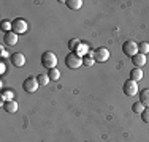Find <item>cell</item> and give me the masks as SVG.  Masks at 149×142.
I'll return each instance as SVG.
<instances>
[{
  "label": "cell",
  "mask_w": 149,
  "mask_h": 142,
  "mask_svg": "<svg viewBox=\"0 0 149 142\" xmlns=\"http://www.w3.org/2000/svg\"><path fill=\"white\" fill-rule=\"evenodd\" d=\"M122 51H124V54H125V55L133 57V55L138 54V44L135 41H125V43H124V46H122Z\"/></svg>",
  "instance_id": "5b68a950"
},
{
  "label": "cell",
  "mask_w": 149,
  "mask_h": 142,
  "mask_svg": "<svg viewBox=\"0 0 149 142\" xmlns=\"http://www.w3.org/2000/svg\"><path fill=\"white\" fill-rule=\"evenodd\" d=\"M38 81H37V77H33V76H29L26 81L22 82V88L27 92V93H35L37 92V88H38Z\"/></svg>",
  "instance_id": "277c9868"
},
{
  "label": "cell",
  "mask_w": 149,
  "mask_h": 142,
  "mask_svg": "<svg viewBox=\"0 0 149 142\" xmlns=\"http://www.w3.org/2000/svg\"><path fill=\"white\" fill-rule=\"evenodd\" d=\"M130 79L135 81V82H138V81L143 79V70L141 68H133L130 71Z\"/></svg>",
  "instance_id": "7c38bea8"
},
{
  "label": "cell",
  "mask_w": 149,
  "mask_h": 142,
  "mask_svg": "<svg viewBox=\"0 0 149 142\" xmlns=\"http://www.w3.org/2000/svg\"><path fill=\"white\" fill-rule=\"evenodd\" d=\"M122 90H124V93H125L127 97H135L136 93H140V92H138V82H135V81H132V79H129V81L124 82Z\"/></svg>",
  "instance_id": "3957f363"
},
{
  "label": "cell",
  "mask_w": 149,
  "mask_h": 142,
  "mask_svg": "<svg viewBox=\"0 0 149 142\" xmlns=\"http://www.w3.org/2000/svg\"><path fill=\"white\" fill-rule=\"evenodd\" d=\"M0 27H2V30L5 32V33L13 32V22H10V21H2V22H0Z\"/></svg>",
  "instance_id": "e0dca14e"
},
{
  "label": "cell",
  "mask_w": 149,
  "mask_h": 142,
  "mask_svg": "<svg viewBox=\"0 0 149 142\" xmlns=\"http://www.w3.org/2000/svg\"><path fill=\"white\" fill-rule=\"evenodd\" d=\"M132 62H133L135 68H141V66L146 65V55H143V54H140V52H138L136 55L132 57Z\"/></svg>",
  "instance_id": "9c48e42d"
},
{
  "label": "cell",
  "mask_w": 149,
  "mask_h": 142,
  "mask_svg": "<svg viewBox=\"0 0 149 142\" xmlns=\"http://www.w3.org/2000/svg\"><path fill=\"white\" fill-rule=\"evenodd\" d=\"M13 99V90H10V88H6V90H2V101H11Z\"/></svg>",
  "instance_id": "ac0fdd59"
},
{
  "label": "cell",
  "mask_w": 149,
  "mask_h": 142,
  "mask_svg": "<svg viewBox=\"0 0 149 142\" xmlns=\"http://www.w3.org/2000/svg\"><path fill=\"white\" fill-rule=\"evenodd\" d=\"M144 109H146V108H144L141 103H135V104L132 106V111H133L135 114H141V112L144 111Z\"/></svg>",
  "instance_id": "44dd1931"
},
{
  "label": "cell",
  "mask_w": 149,
  "mask_h": 142,
  "mask_svg": "<svg viewBox=\"0 0 149 142\" xmlns=\"http://www.w3.org/2000/svg\"><path fill=\"white\" fill-rule=\"evenodd\" d=\"M10 62L16 68H22L26 65V57H24L22 52H15V54H11V57H10Z\"/></svg>",
  "instance_id": "8992f818"
},
{
  "label": "cell",
  "mask_w": 149,
  "mask_h": 142,
  "mask_svg": "<svg viewBox=\"0 0 149 142\" xmlns=\"http://www.w3.org/2000/svg\"><path fill=\"white\" fill-rule=\"evenodd\" d=\"M79 46H81V41L76 40V38H74V40H70V43H68V48H70V51H72V52H76Z\"/></svg>",
  "instance_id": "d6986e66"
},
{
  "label": "cell",
  "mask_w": 149,
  "mask_h": 142,
  "mask_svg": "<svg viewBox=\"0 0 149 142\" xmlns=\"http://www.w3.org/2000/svg\"><path fill=\"white\" fill-rule=\"evenodd\" d=\"M140 103L144 108H149V88H144L143 92H140Z\"/></svg>",
  "instance_id": "4fadbf2b"
},
{
  "label": "cell",
  "mask_w": 149,
  "mask_h": 142,
  "mask_svg": "<svg viewBox=\"0 0 149 142\" xmlns=\"http://www.w3.org/2000/svg\"><path fill=\"white\" fill-rule=\"evenodd\" d=\"M3 109H5L8 114H15L17 112V103L15 99H11V101H5L3 103Z\"/></svg>",
  "instance_id": "8fae6325"
},
{
  "label": "cell",
  "mask_w": 149,
  "mask_h": 142,
  "mask_svg": "<svg viewBox=\"0 0 149 142\" xmlns=\"http://www.w3.org/2000/svg\"><path fill=\"white\" fill-rule=\"evenodd\" d=\"M83 63L86 66H92L95 63V59H94V51L92 52H87V57H84L83 59Z\"/></svg>",
  "instance_id": "2e32d148"
},
{
  "label": "cell",
  "mask_w": 149,
  "mask_h": 142,
  "mask_svg": "<svg viewBox=\"0 0 149 142\" xmlns=\"http://www.w3.org/2000/svg\"><path fill=\"white\" fill-rule=\"evenodd\" d=\"M41 65H43L45 68H48V70L56 68V65H57V57H56L54 52L46 51L45 54H41Z\"/></svg>",
  "instance_id": "6da1fadb"
},
{
  "label": "cell",
  "mask_w": 149,
  "mask_h": 142,
  "mask_svg": "<svg viewBox=\"0 0 149 142\" xmlns=\"http://www.w3.org/2000/svg\"><path fill=\"white\" fill-rule=\"evenodd\" d=\"M13 32H15L16 35L26 33V32H27V22L24 19H21V17L15 19V21H13Z\"/></svg>",
  "instance_id": "52a82bcc"
},
{
  "label": "cell",
  "mask_w": 149,
  "mask_h": 142,
  "mask_svg": "<svg viewBox=\"0 0 149 142\" xmlns=\"http://www.w3.org/2000/svg\"><path fill=\"white\" fill-rule=\"evenodd\" d=\"M84 52H87V46L86 44H83V43H81V46H79V48H78V51H76V54L78 55H84Z\"/></svg>",
  "instance_id": "cb8c5ba5"
},
{
  "label": "cell",
  "mask_w": 149,
  "mask_h": 142,
  "mask_svg": "<svg viewBox=\"0 0 149 142\" xmlns=\"http://www.w3.org/2000/svg\"><path fill=\"white\" fill-rule=\"evenodd\" d=\"M138 52H140V54H143V55H146L148 52H149V44L148 43H140V44H138Z\"/></svg>",
  "instance_id": "ffe728a7"
},
{
  "label": "cell",
  "mask_w": 149,
  "mask_h": 142,
  "mask_svg": "<svg viewBox=\"0 0 149 142\" xmlns=\"http://www.w3.org/2000/svg\"><path fill=\"white\" fill-rule=\"evenodd\" d=\"M65 65L68 66L70 70H76L83 65V57H79L76 52H70L65 57Z\"/></svg>",
  "instance_id": "7a4b0ae2"
},
{
  "label": "cell",
  "mask_w": 149,
  "mask_h": 142,
  "mask_svg": "<svg viewBox=\"0 0 149 142\" xmlns=\"http://www.w3.org/2000/svg\"><path fill=\"white\" fill-rule=\"evenodd\" d=\"M141 119H143L144 123H149V108H146L143 112H141Z\"/></svg>",
  "instance_id": "603a6c76"
},
{
  "label": "cell",
  "mask_w": 149,
  "mask_h": 142,
  "mask_svg": "<svg viewBox=\"0 0 149 142\" xmlns=\"http://www.w3.org/2000/svg\"><path fill=\"white\" fill-rule=\"evenodd\" d=\"M3 41L8 46H15L17 43V35L15 32H8V33H5V37H3Z\"/></svg>",
  "instance_id": "30bf717a"
},
{
  "label": "cell",
  "mask_w": 149,
  "mask_h": 142,
  "mask_svg": "<svg viewBox=\"0 0 149 142\" xmlns=\"http://www.w3.org/2000/svg\"><path fill=\"white\" fill-rule=\"evenodd\" d=\"M65 3L70 10H79L83 6V0H67Z\"/></svg>",
  "instance_id": "5bb4252c"
},
{
  "label": "cell",
  "mask_w": 149,
  "mask_h": 142,
  "mask_svg": "<svg viewBox=\"0 0 149 142\" xmlns=\"http://www.w3.org/2000/svg\"><path fill=\"white\" fill-rule=\"evenodd\" d=\"M94 59H95V62L103 63V62H106V60L109 59V51H108L106 48H98V49H95V51H94Z\"/></svg>",
  "instance_id": "ba28073f"
},
{
  "label": "cell",
  "mask_w": 149,
  "mask_h": 142,
  "mask_svg": "<svg viewBox=\"0 0 149 142\" xmlns=\"http://www.w3.org/2000/svg\"><path fill=\"white\" fill-rule=\"evenodd\" d=\"M37 81H38V84H40V85H46V84H48V81H49V77H48V74H38Z\"/></svg>",
  "instance_id": "7402d4cb"
},
{
  "label": "cell",
  "mask_w": 149,
  "mask_h": 142,
  "mask_svg": "<svg viewBox=\"0 0 149 142\" xmlns=\"http://www.w3.org/2000/svg\"><path fill=\"white\" fill-rule=\"evenodd\" d=\"M48 77H49V81H59L60 79V71L57 68L49 70L48 71Z\"/></svg>",
  "instance_id": "9a60e30c"
}]
</instances>
